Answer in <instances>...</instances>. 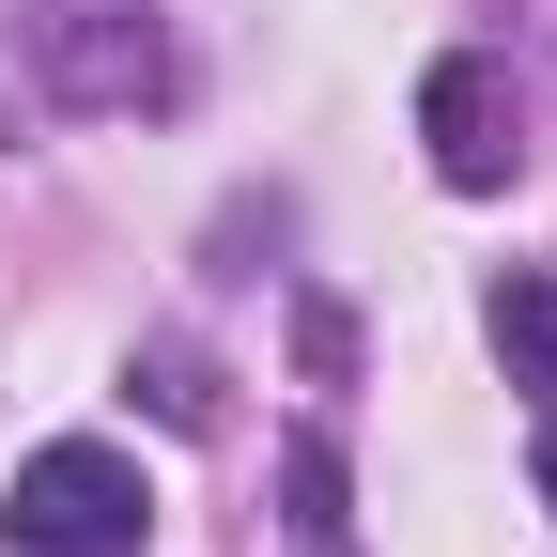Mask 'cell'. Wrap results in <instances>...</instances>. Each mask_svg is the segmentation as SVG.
Returning <instances> with one entry per match:
<instances>
[{"mask_svg": "<svg viewBox=\"0 0 557 557\" xmlns=\"http://www.w3.org/2000/svg\"><path fill=\"white\" fill-rule=\"evenodd\" d=\"M139 465L94 449V434H62L16 465V496H0V527H16V557H139Z\"/></svg>", "mask_w": 557, "mask_h": 557, "instance_id": "obj_1", "label": "cell"}, {"mask_svg": "<svg viewBox=\"0 0 557 557\" xmlns=\"http://www.w3.org/2000/svg\"><path fill=\"white\" fill-rule=\"evenodd\" d=\"M418 139H434L449 186H511V156H527V139H511V78L480 47H449L434 78H418Z\"/></svg>", "mask_w": 557, "mask_h": 557, "instance_id": "obj_2", "label": "cell"}, {"mask_svg": "<svg viewBox=\"0 0 557 557\" xmlns=\"http://www.w3.org/2000/svg\"><path fill=\"white\" fill-rule=\"evenodd\" d=\"M47 62H62V94H78V109H156V94H171V47H156V32H94V16H62Z\"/></svg>", "mask_w": 557, "mask_h": 557, "instance_id": "obj_3", "label": "cell"}, {"mask_svg": "<svg viewBox=\"0 0 557 557\" xmlns=\"http://www.w3.org/2000/svg\"><path fill=\"white\" fill-rule=\"evenodd\" d=\"M480 325H496L511 387H527V403H557V278H496V295H480Z\"/></svg>", "mask_w": 557, "mask_h": 557, "instance_id": "obj_4", "label": "cell"}, {"mask_svg": "<svg viewBox=\"0 0 557 557\" xmlns=\"http://www.w3.org/2000/svg\"><path fill=\"white\" fill-rule=\"evenodd\" d=\"M278 480H295V542H310V557H341V527H357V511H341V449H325V434H295V449H278Z\"/></svg>", "mask_w": 557, "mask_h": 557, "instance_id": "obj_5", "label": "cell"}, {"mask_svg": "<svg viewBox=\"0 0 557 557\" xmlns=\"http://www.w3.org/2000/svg\"><path fill=\"white\" fill-rule=\"evenodd\" d=\"M139 403H156L171 434H218V372H201L186 341H156V357H139Z\"/></svg>", "mask_w": 557, "mask_h": 557, "instance_id": "obj_6", "label": "cell"}, {"mask_svg": "<svg viewBox=\"0 0 557 557\" xmlns=\"http://www.w3.org/2000/svg\"><path fill=\"white\" fill-rule=\"evenodd\" d=\"M542 511H557V434H542Z\"/></svg>", "mask_w": 557, "mask_h": 557, "instance_id": "obj_7", "label": "cell"}]
</instances>
